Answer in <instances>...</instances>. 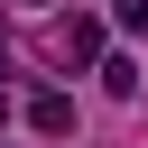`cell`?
Returning a JSON list of instances; mask_svg holds the SVG:
<instances>
[{
    "label": "cell",
    "mask_w": 148,
    "mask_h": 148,
    "mask_svg": "<svg viewBox=\"0 0 148 148\" xmlns=\"http://www.w3.org/2000/svg\"><path fill=\"white\" fill-rule=\"evenodd\" d=\"M56 56H65V65L102 56V18H65V28H56Z\"/></svg>",
    "instance_id": "1"
},
{
    "label": "cell",
    "mask_w": 148,
    "mask_h": 148,
    "mask_svg": "<svg viewBox=\"0 0 148 148\" xmlns=\"http://www.w3.org/2000/svg\"><path fill=\"white\" fill-rule=\"evenodd\" d=\"M28 130H37V139H65V130H74V102H65V92H37V102H28Z\"/></svg>",
    "instance_id": "2"
},
{
    "label": "cell",
    "mask_w": 148,
    "mask_h": 148,
    "mask_svg": "<svg viewBox=\"0 0 148 148\" xmlns=\"http://www.w3.org/2000/svg\"><path fill=\"white\" fill-rule=\"evenodd\" d=\"M120 28H130V37H148V0H120Z\"/></svg>",
    "instance_id": "3"
},
{
    "label": "cell",
    "mask_w": 148,
    "mask_h": 148,
    "mask_svg": "<svg viewBox=\"0 0 148 148\" xmlns=\"http://www.w3.org/2000/svg\"><path fill=\"white\" fill-rule=\"evenodd\" d=\"M0 120H9V92H0Z\"/></svg>",
    "instance_id": "4"
}]
</instances>
